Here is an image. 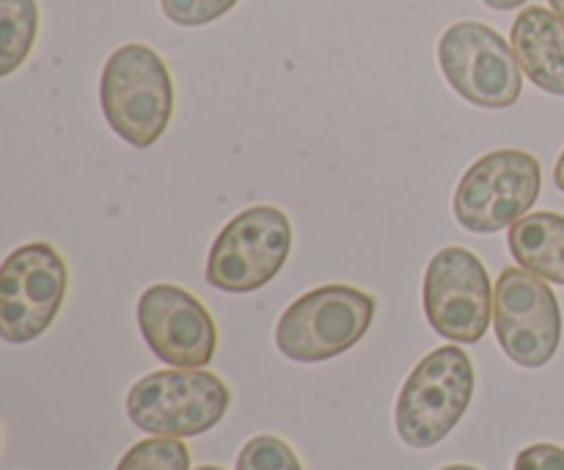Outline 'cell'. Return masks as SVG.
Segmentation results:
<instances>
[{"label":"cell","mask_w":564,"mask_h":470,"mask_svg":"<svg viewBox=\"0 0 564 470\" xmlns=\"http://www.w3.org/2000/svg\"><path fill=\"white\" fill-rule=\"evenodd\" d=\"M438 66L457 97L485 110H505L521 99L523 69L516 50L482 22H455L438 39Z\"/></svg>","instance_id":"cell-6"},{"label":"cell","mask_w":564,"mask_h":470,"mask_svg":"<svg viewBox=\"0 0 564 470\" xmlns=\"http://www.w3.org/2000/svg\"><path fill=\"white\" fill-rule=\"evenodd\" d=\"M105 121L124 143L149 149L163 138L174 116V83L160 53L147 44H121L99 77Z\"/></svg>","instance_id":"cell-1"},{"label":"cell","mask_w":564,"mask_h":470,"mask_svg":"<svg viewBox=\"0 0 564 470\" xmlns=\"http://www.w3.org/2000/svg\"><path fill=\"white\" fill-rule=\"evenodd\" d=\"M554 185L560 187L564 193V152L560 154V160H556V168H554Z\"/></svg>","instance_id":"cell-20"},{"label":"cell","mask_w":564,"mask_h":470,"mask_svg":"<svg viewBox=\"0 0 564 470\" xmlns=\"http://www.w3.org/2000/svg\"><path fill=\"white\" fill-rule=\"evenodd\" d=\"M196 470H224V468H218V466H202V468H196Z\"/></svg>","instance_id":"cell-23"},{"label":"cell","mask_w":564,"mask_h":470,"mask_svg":"<svg viewBox=\"0 0 564 470\" xmlns=\"http://www.w3.org/2000/svg\"><path fill=\"white\" fill-rule=\"evenodd\" d=\"M512 50L523 75L543 91L564 97V20L543 6H529L512 22Z\"/></svg>","instance_id":"cell-12"},{"label":"cell","mask_w":564,"mask_h":470,"mask_svg":"<svg viewBox=\"0 0 564 470\" xmlns=\"http://www.w3.org/2000/svg\"><path fill=\"white\" fill-rule=\"evenodd\" d=\"M240 0H160L165 20L180 28H202L229 14Z\"/></svg>","instance_id":"cell-17"},{"label":"cell","mask_w":564,"mask_h":470,"mask_svg":"<svg viewBox=\"0 0 564 470\" xmlns=\"http://www.w3.org/2000/svg\"><path fill=\"white\" fill-rule=\"evenodd\" d=\"M290 251V218L270 204L248 207L215 237L207 256V284L229 295L257 292L281 273Z\"/></svg>","instance_id":"cell-5"},{"label":"cell","mask_w":564,"mask_h":470,"mask_svg":"<svg viewBox=\"0 0 564 470\" xmlns=\"http://www.w3.org/2000/svg\"><path fill=\"white\" fill-rule=\"evenodd\" d=\"M138 328L149 350L174 369H204L218 350L207 306L174 284H154L138 300Z\"/></svg>","instance_id":"cell-11"},{"label":"cell","mask_w":564,"mask_h":470,"mask_svg":"<svg viewBox=\"0 0 564 470\" xmlns=\"http://www.w3.org/2000/svg\"><path fill=\"white\" fill-rule=\"evenodd\" d=\"M540 163L521 149H499L479 157L455 190L457 223L474 234H496L527 218L540 196Z\"/></svg>","instance_id":"cell-7"},{"label":"cell","mask_w":564,"mask_h":470,"mask_svg":"<svg viewBox=\"0 0 564 470\" xmlns=\"http://www.w3.org/2000/svg\"><path fill=\"white\" fill-rule=\"evenodd\" d=\"M549 3H551V9H554L556 14H560L564 20V0H549Z\"/></svg>","instance_id":"cell-21"},{"label":"cell","mask_w":564,"mask_h":470,"mask_svg":"<svg viewBox=\"0 0 564 470\" xmlns=\"http://www.w3.org/2000/svg\"><path fill=\"white\" fill-rule=\"evenodd\" d=\"M378 303L345 284H328L297 297L275 325L281 356L295 363H323L352 350L372 328Z\"/></svg>","instance_id":"cell-3"},{"label":"cell","mask_w":564,"mask_h":470,"mask_svg":"<svg viewBox=\"0 0 564 470\" xmlns=\"http://www.w3.org/2000/svg\"><path fill=\"white\" fill-rule=\"evenodd\" d=\"M69 270L47 242H31L6 256L0 270V336L28 345L53 325L64 306Z\"/></svg>","instance_id":"cell-8"},{"label":"cell","mask_w":564,"mask_h":470,"mask_svg":"<svg viewBox=\"0 0 564 470\" xmlns=\"http://www.w3.org/2000/svg\"><path fill=\"white\" fill-rule=\"evenodd\" d=\"M231 391L204 369H163L138 380L127 394V416L158 438H196L218 427Z\"/></svg>","instance_id":"cell-4"},{"label":"cell","mask_w":564,"mask_h":470,"mask_svg":"<svg viewBox=\"0 0 564 470\" xmlns=\"http://www.w3.org/2000/svg\"><path fill=\"white\" fill-rule=\"evenodd\" d=\"M482 3L494 11H512V9H521V6H527L529 0H482Z\"/></svg>","instance_id":"cell-19"},{"label":"cell","mask_w":564,"mask_h":470,"mask_svg":"<svg viewBox=\"0 0 564 470\" xmlns=\"http://www.w3.org/2000/svg\"><path fill=\"white\" fill-rule=\"evenodd\" d=\"M494 328L501 350L523 369H540L562 341L560 300L540 275L507 267L494 289Z\"/></svg>","instance_id":"cell-10"},{"label":"cell","mask_w":564,"mask_h":470,"mask_svg":"<svg viewBox=\"0 0 564 470\" xmlns=\"http://www.w3.org/2000/svg\"><path fill=\"white\" fill-rule=\"evenodd\" d=\"M116 470H191V451L182 438H158L132 446Z\"/></svg>","instance_id":"cell-15"},{"label":"cell","mask_w":564,"mask_h":470,"mask_svg":"<svg viewBox=\"0 0 564 470\" xmlns=\"http://www.w3.org/2000/svg\"><path fill=\"white\" fill-rule=\"evenodd\" d=\"M237 470H303L295 451L275 435H257L242 446Z\"/></svg>","instance_id":"cell-16"},{"label":"cell","mask_w":564,"mask_h":470,"mask_svg":"<svg viewBox=\"0 0 564 470\" xmlns=\"http://www.w3.org/2000/svg\"><path fill=\"white\" fill-rule=\"evenodd\" d=\"M474 396V363L460 347H438L408 374L394 407V427L411 449H433L466 416Z\"/></svg>","instance_id":"cell-2"},{"label":"cell","mask_w":564,"mask_h":470,"mask_svg":"<svg viewBox=\"0 0 564 470\" xmlns=\"http://www.w3.org/2000/svg\"><path fill=\"white\" fill-rule=\"evenodd\" d=\"M424 314L430 328L457 345H477L494 317L488 270L468 248H441L424 273Z\"/></svg>","instance_id":"cell-9"},{"label":"cell","mask_w":564,"mask_h":470,"mask_svg":"<svg viewBox=\"0 0 564 470\" xmlns=\"http://www.w3.org/2000/svg\"><path fill=\"white\" fill-rule=\"evenodd\" d=\"M512 470H564V449L554 444H534L516 457Z\"/></svg>","instance_id":"cell-18"},{"label":"cell","mask_w":564,"mask_h":470,"mask_svg":"<svg viewBox=\"0 0 564 470\" xmlns=\"http://www.w3.org/2000/svg\"><path fill=\"white\" fill-rule=\"evenodd\" d=\"M512 259L529 273L564 286V218L556 212H532L510 226Z\"/></svg>","instance_id":"cell-13"},{"label":"cell","mask_w":564,"mask_h":470,"mask_svg":"<svg viewBox=\"0 0 564 470\" xmlns=\"http://www.w3.org/2000/svg\"><path fill=\"white\" fill-rule=\"evenodd\" d=\"M441 470H479V468H474V466H446Z\"/></svg>","instance_id":"cell-22"},{"label":"cell","mask_w":564,"mask_h":470,"mask_svg":"<svg viewBox=\"0 0 564 470\" xmlns=\"http://www.w3.org/2000/svg\"><path fill=\"white\" fill-rule=\"evenodd\" d=\"M39 33L36 0H0V75L25 64Z\"/></svg>","instance_id":"cell-14"}]
</instances>
